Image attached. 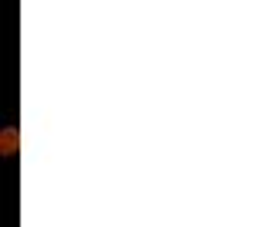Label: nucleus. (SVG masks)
<instances>
[{
    "instance_id": "obj_1",
    "label": "nucleus",
    "mask_w": 254,
    "mask_h": 227,
    "mask_svg": "<svg viewBox=\"0 0 254 227\" xmlns=\"http://www.w3.org/2000/svg\"><path fill=\"white\" fill-rule=\"evenodd\" d=\"M17 150H20V133L10 126V129L0 133V156H14Z\"/></svg>"
}]
</instances>
